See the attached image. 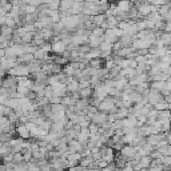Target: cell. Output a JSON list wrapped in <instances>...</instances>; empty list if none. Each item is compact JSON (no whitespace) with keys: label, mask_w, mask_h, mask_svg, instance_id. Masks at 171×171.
I'll return each instance as SVG.
<instances>
[{"label":"cell","mask_w":171,"mask_h":171,"mask_svg":"<svg viewBox=\"0 0 171 171\" xmlns=\"http://www.w3.org/2000/svg\"><path fill=\"white\" fill-rule=\"evenodd\" d=\"M51 44H52V52L56 53V55H62L67 49V44L63 40H56V42H53Z\"/></svg>","instance_id":"obj_1"},{"label":"cell","mask_w":171,"mask_h":171,"mask_svg":"<svg viewBox=\"0 0 171 171\" xmlns=\"http://www.w3.org/2000/svg\"><path fill=\"white\" fill-rule=\"evenodd\" d=\"M0 35H2L3 38H6L7 40H10L12 38V35H13V28L4 24V25L0 27Z\"/></svg>","instance_id":"obj_2"},{"label":"cell","mask_w":171,"mask_h":171,"mask_svg":"<svg viewBox=\"0 0 171 171\" xmlns=\"http://www.w3.org/2000/svg\"><path fill=\"white\" fill-rule=\"evenodd\" d=\"M74 4V0H60V7H59V12L66 13L67 11L71 10Z\"/></svg>","instance_id":"obj_3"},{"label":"cell","mask_w":171,"mask_h":171,"mask_svg":"<svg viewBox=\"0 0 171 171\" xmlns=\"http://www.w3.org/2000/svg\"><path fill=\"white\" fill-rule=\"evenodd\" d=\"M94 95V90L92 87H86V88H82V90H79V96L80 99H88L91 98Z\"/></svg>","instance_id":"obj_4"},{"label":"cell","mask_w":171,"mask_h":171,"mask_svg":"<svg viewBox=\"0 0 171 171\" xmlns=\"http://www.w3.org/2000/svg\"><path fill=\"white\" fill-rule=\"evenodd\" d=\"M16 131L21 136V139H27L31 135L30 131H28V128L25 127V124H19V126H17V128H16Z\"/></svg>","instance_id":"obj_5"},{"label":"cell","mask_w":171,"mask_h":171,"mask_svg":"<svg viewBox=\"0 0 171 171\" xmlns=\"http://www.w3.org/2000/svg\"><path fill=\"white\" fill-rule=\"evenodd\" d=\"M106 19L107 17H106L104 13H99V15L92 16V21H94V24H95V27H100L106 21Z\"/></svg>","instance_id":"obj_6"},{"label":"cell","mask_w":171,"mask_h":171,"mask_svg":"<svg viewBox=\"0 0 171 171\" xmlns=\"http://www.w3.org/2000/svg\"><path fill=\"white\" fill-rule=\"evenodd\" d=\"M154 109L156 111H164V110H169L170 109V104L167 102H164V100H160L159 103H156V104L154 106Z\"/></svg>","instance_id":"obj_7"},{"label":"cell","mask_w":171,"mask_h":171,"mask_svg":"<svg viewBox=\"0 0 171 171\" xmlns=\"http://www.w3.org/2000/svg\"><path fill=\"white\" fill-rule=\"evenodd\" d=\"M107 24H109V28H116L118 27V19H116V16H109L106 19Z\"/></svg>","instance_id":"obj_8"},{"label":"cell","mask_w":171,"mask_h":171,"mask_svg":"<svg viewBox=\"0 0 171 171\" xmlns=\"http://www.w3.org/2000/svg\"><path fill=\"white\" fill-rule=\"evenodd\" d=\"M59 7H60V0H52L48 4V10H52V11H59Z\"/></svg>","instance_id":"obj_9"},{"label":"cell","mask_w":171,"mask_h":171,"mask_svg":"<svg viewBox=\"0 0 171 171\" xmlns=\"http://www.w3.org/2000/svg\"><path fill=\"white\" fill-rule=\"evenodd\" d=\"M91 35H94V36H98V38H102L103 35H104V30H102L100 27H95V28L91 31Z\"/></svg>","instance_id":"obj_10"},{"label":"cell","mask_w":171,"mask_h":171,"mask_svg":"<svg viewBox=\"0 0 171 171\" xmlns=\"http://www.w3.org/2000/svg\"><path fill=\"white\" fill-rule=\"evenodd\" d=\"M163 32L171 34V21H166V23H164V28H163Z\"/></svg>","instance_id":"obj_11"},{"label":"cell","mask_w":171,"mask_h":171,"mask_svg":"<svg viewBox=\"0 0 171 171\" xmlns=\"http://www.w3.org/2000/svg\"><path fill=\"white\" fill-rule=\"evenodd\" d=\"M119 2H120V0H119Z\"/></svg>","instance_id":"obj_12"}]
</instances>
